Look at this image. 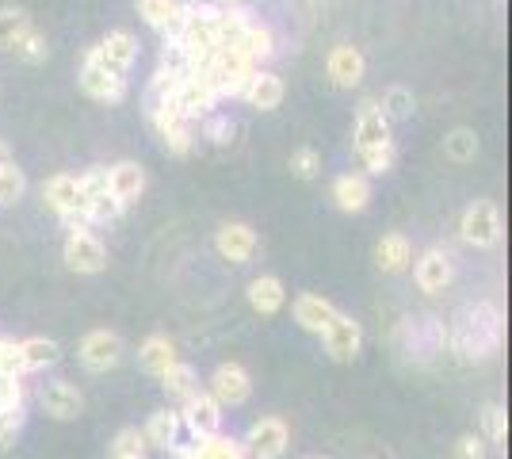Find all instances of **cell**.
Instances as JSON below:
<instances>
[{
    "instance_id": "ba28073f",
    "label": "cell",
    "mask_w": 512,
    "mask_h": 459,
    "mask_svg": "<svg viewBox=\"0 0 512 459\" xmlns=\"http://www.w3.org/2000/svg\"><path fill=\"white\" fill-rule=\"evenodd\" d=\"M123 352H127V345H123V337H119L115 329H92V333L81 337L77 356H81V364H85L92 375H104V372H111V368H119Z\"/></svg>"
},
{
    "instance_id": "2e32d148",
    "label": "cell",
    "mask_w": 512,
    "mask_h": 459,
    "mask_svg": "<svg viewBox=\"0 0 512 459\" xmlns=\"http://www.w3.org/2000/svg\"><path fill=\"white\" fill-rule=\"evenodd\" d=\"M386 146H394V138H390V123H386L383 108L375 100H363L360 115H356V153L363 157V153L386 150Z\"/></svg>"
},
{
    "instance_id": "bcb514c9",
    "label": "cell",
    "mask_w": 512,
    "mask_h": 459,
    "mask_svg": "<svg viewBox=\"0 0 512 459\" xmlns=\"http://www.w3.org/2000/svg\"><path fill=\"white\" fill-rule=\"evenodd\" d=\"M23 406V379H0V410Z\"/></svg>"
},
{
    "instance_id": "9c48e42d",
    "label": "cell",
    "mask_w": 512,
    "mask_h": 459,
    "mask_svg": "<svg viewBox=\"0 0 512 459\" xmlns=\"http://www.w3.org/2000/svg\"><path fill=\"white\" fill-rule=\"evenodd\" d=\"M203 391L211 394L222 410H226V406H245V402L253 398V375L230 360V364H218V368H214V375L207 379Z\"/></svg>"
},
{
    "instance_id": "60d3db41",
    "label": "cell",
    "mask_w": 512,
    "mask_h": 459,
    "mask_svg": "<svg viewBox=\"0 0 512 459\" xmlns=\"http://www.w3.org/2000/svg\"><path fill=\"white\" fill-rule=\"evenodd\" d=\"M23 356L16 337H0V379H23Z\"/></svg>"
},
{
    "instance_id": "30bf717a",
    "label": "cell",
    "mask_w": 512,
    "mask_h": 459,
    "mask_svg": "<svg viewBox=\"0 0 512 459\" xmlns=\"http://www.w3.org/2000/svg\"><path fill=\"white\" fill-rule=\"evenodd\" d=\"M176 414H180V425H184L195 440H207L222 433V406H218L207 391H199V394H192L188 402H180Z\"/></svg>"
},
{
    "instance_id": "d6986e66",
    "label": "cell",
    "mask_w": 512,
    "mask_h": 459,
    "mask_svg": "<svg viewBox=\"0 0 512 459\" xmlns=\"http://www.w3.org/2000/svg\"><path fill=\"white\" fill-rule=\"evenodd\" d=\"M107 188H111V196L123 203V211L134 207L142 192H146V169L138 165V161H115L111 169H107Z\"/></svg>"
},
{
    "instance_id": "f6af8a7d",
    "label": "cell",
    "mask_w": 512,
    "mask_h": 459,
    "mask_svg": "<svg viewBox=\"0 0 512 459\" xmlns=\"http://www.w3.org/2000/svg\"><path fill=\"white\" fill-rule=\"evenodd\" d=\"M486 452H490V444L478 433H463L455 440V459H486Z\"/></svg>"
},
{
    "instance_id": "7a4b0ae2",
    "label": "cell",
    "mask_w": 512,
    "mask_h": 459,
    "mask_svg": "<svg viewBox=\"0 0 512 459\" xmlns=\"http://www.w3.org/2000/svg\"><path fill=\"white\" fill-rule=\"evenodd\" d=\"M253 73H256V66L237 50V46H218L214 58L207 62V69H199L195 77H203V81L214 88V96L226 100V96H241Z\"/></svg>"
},
{
    "instance_id": "603a6c76",
    "label": "cell",
    "mask_w": 512,
    "mask_h": 459,
    "mask_svg": "<svg viewBox=\"0 0 512 459\" xmlns=\"http://www.w3.org/2000/svg\"><path fill=\"white\" fill-rule=\"evenodd\" d=\"M283 96H287V88L268 69H256L253 77H249V85H245V92H241V100L256 111H276L283 104Z\"/></svg>"
},
{
    "instance_id": "f35d334b",
    "label": "cell",
    "mask_w": 512,
    "mask_h": 459,
    "mask_svg": "<svg viewBox=\"0 0 512 459\" xmlns=\"http://www.w3.org/2000/svg\"><path fill=\"white\" fill-rule=\"evenodd\" d=\"M31 27V16L23 8H0V50H12V43Z\"/></svg>"
},
{
    "instance_id": "7bdbcfd3",
    "label": "cell",
    "mask_w": 512,
    "mask_h": 459,
    "mask_svg": "<svg viewBox=\"0 0 512 459\" xmlns=\"http://www.w3.org/2000/svg\"><path fill=\"white\" fill-rule=\"evenodd\" d=\"M321 173V153L314 146H299V150L291 153V176H299V180H314Z\"/></svg>"
},
{
    "instance_id": "7c38bea8",
    "label": "cell",
    "mask_w": 512,
    "mask_h": 459,
    "mask_svg": "<svg viewBox=\"0 0 512 459\" xmlns=\"http://www.w3.org/2000/svg\"><path fill=\"white\" fill-rule=\"evenodd\" d=\"M321 345L329 352V360H337V364H352V360H360L363 352V326L356 318H348V314H337L325 333H321Z\"/></svg>"
},
{
    "instance_id": "44dd1931",
    "label": "cell",
    "mask_w": 512,
    "mask_h": 459,
    "mask_svg": "<svg viewBox=\"0 0 512 459\" xmlns=\"http://www.w3.org/2000/svg\"><path fill=\"white\" fill-rule=\"evenodd\" d=\"M291 314H295V326L299 329H306V333H325V326L341 314L337 306L329 303L325 295H314V291H306V295H299L295 299V306H291Z\"/></svg>"
},
{
    "instance_id": "9a60e30c",
    "label": "cell",
    "mask_w": 512,
    "mask_h": 459,
    "mask_svg": "<svg viewBox=\"0 0 512 459\" xmlns=\"http://www.w3.org/2000/svg\"><path fill=\"white\" fill-rule=\"evenodd\" d=\"M81 88H85V96L100 100V104H123L127 100V77L104 69L96 58H88V54H85V66H81Z\"/></svg>"
},
{
    "instance_id": "5b68a950",
    "label": "cell",
    "mask_w": 512,
    "mask_h": 459,
    "mask_svg": "<svg viewBox=\"0 0 512 459\" xmlns=\"http://www.w3.org/2000/svg\"><path fill=\"white\" fill-rule=\"evenodd\" d=\"M241 448H245L249 459H283V452L291 448V429L276 414L256 417L253 425H249V433H245V440H241Z\"/></svg>"
},
{
    "instance_id": "8d00e7d4",
    "label": "cell",
    "mask_w": 512,
    "mask_h": 459,
    "mask_svg": "<svg viewBox=\"0 0 512 459\" xmlns=\"http://www.w3.org/2000/svg\"><path fill=\"white\" fill-rule=\"evenodd\" d=\"M482 429H486V444L493 448H505V440H509V417H505V406H497L490 402L486 410H482Z\"/></svg>"
},
{
    "instance_id": "836d02e7",
    "label": "cell",
    "mask_w": 512,
    "mask_h": 459,
    "mask_svg": "<svg viewBox=\"0 0 512 459\" xmlns=\"http://www.w3.org/2000/svg\"><path fill=\"white\" fill-rule=\"evenodd\" d=\"M23 192H27V176L16 161H8V165H0V207H12V203H20Z\"/></svg>"
},
{
    "instance_id": "4dcf8cb0",
    "label": "cell",
    "mask_w": 512,
    "mask_h": 459,
    "mask_svg": "<svg viewBox=\"0 0 512 459\" xmlns=\"http://www.w3.org/2000/svg\"><path fill=\"white\" fill-rule=\"evenodd\" d=\"M180 85H184V77L180 73H172V69H157L153 73L150 88H146V115H153L157 108H165V104H172L176 100V92H180Z\"/></svg>"
},
{
    "instance_id": "1f68e13d",
    "label": "cell",
    "mask_w": 512,
    "mask_h": 459,
    "mask_svg": "<svg viewBox=\"0 0 512 459\" xmlns=\"http://www.w3.org/2000/svg\"><path fill=\"white\" fill-rule=\"evenodd\" d=\"M444 157L455 161V165H467L478 157V134L470 131V127H455V131L444 138Z\"/></svg>"
},
{
    "instance_id": "b9f144b4",
    "label": "cell",
    "mask_w": 512,
    "mask_h": 459,
    "mask_svg": "<svg viewBox=\"0 0 512 459\" xmlns=\"http://www.w3.org/2000/svg\"><path fill=\"white\" fill-rule=\"evenodd\" d=\"M176 4L180 0H138V16L150 23L153 31H165V23L176 12Z\"/></svg>"
},
{
    "instance_id": "ffe728a7",
    "label": "cell",
    "mask_w": 512,
    "mask_h": 459,
    "mask_svg": "<svg viewBox=\"0 0 512 459\" xmlns=\"http://www.w3.org/2000/svg\"><path fill=\"white\" fill-rule=\"evenodd\" d=\"M176 104H180V111H184V119H188V123H195V119H207V115H214V108H218V96H214V88L207 85L203 77L188 73V77H184V85H180V92H176Z\"/></svg>"
},
{
    "instance_id": "681fc988",
    "label": "cell",
    "mask_w": 512,
    "mask_h": 459,
    "mask_svg": "<svg viewBox=\"0 0 512 459\" xmlns=\"http://www.w3.org/2000/svg\"><path fill=\"white\" fill-rule=\"evenodd\" d=\"M306 459H318V456H306Z\"/></svg>"
},
{
    "instance_id": "cb8c5ba5",
    "label": "cell",
    "mask_w": 512,
    "mask_h": 459,
    "mask_svg": "<svg viewBox=\"0 0 512 459\" xmlns=\"http://www.w3.org/2000/svg\"><path fill=\"white\" fill-rule=\"evenodd\" d=\"M333 203H337V211H344V215L367 211V203H371V184H367V176L363 173L337 176V180H333Z\"/></svg>"
},
{
    "instance_id": "c3c4849f",
    "label": "cell",
    "mask_w": 512,
    "mask_h": 459,
    "mask_svg": "<svg viewBox=\"0 0 512 459\" xmlns=\"http://www.w3.org/2000/svg\"><path fill=\"white\" fill-rule=\"evenodd\" d=\"M214 4H218V8H237L241 0H214Z\"/></svg>"
},
{
    "instance_id": "3957f363",
    "label": "cell",
    "mask_w": 512,
    "mask_h": 459,
    "mask_svg": "<svg viewBox=\"0 0 512 459\" xmlns=\"http://www.w3.org/2000/svg\"><path fill=\"white\" fill-rule=\"evenodd\" d=\"M43 199H46V207L62 219L65 230H92L88 211H85V188H81V176H73V173L50 176V180L43 184Z\"/></svg>"
},
{
    "instance_id": "4316f807",
    "label": "cell",
    "mask_w": 512,
    "mask_h": 459,
    "mask_svg": "<svg viewBox=\"0 0 512 459\" xmlns=\"http://www.w3.org/2000/svg\"><path fill=\"white\" fill-rule=\"evenodd\" d=\"M237 50L260 69V62H268V58L276 54V35H272V27L260 20H249L245 31H241V39H237Z\"/></svg>"
},
{
    "instance_id": "f546056e",
    "label": "cell",
    "mask_w": 512,
    "mask_h": 459,
    "mask_svg": "<svg viewBox=\"0 0 512 459\" xmlns=\"http://www.w3.org/2000/svg\"><path fill=\"white\" fill-rule=\"evenodd\" d=\"M20 356H23V372H46V368H54L58 360H62V349H58V341H50V337H27L20 341Z\"/></svg>"
},
{
    "instance_id": "ab89813d",
    "label": "cell",
    "mask_w": 512,
    "mask_h": 459,
    "mask_svg": "<svg viewBox=\"0 0 512 459\" xmlns=\"http://www.w3.org/2000/svg\"><path fill=\"white\" fill-rule=\"evenodd\" d=\"M23 421H27V410H23V406L0 410V456L16 448V440H20V433H23Z\"/></svg>"
},
{
    "instance_id": "52a82bcc",
    "label": "cell",
    "mask_w": 512,
    "mask_h": 459,
    "mask_svg": "<svg viewBox=\"0 0 512 459\" xmlns=\"http://www.w3.org/2000/svg\"><path fill=\"white\" fill-rule=\"evenodd\" d=\"M62 257L77 276H96L107 268V245L100 241L96 230H69Z\"/></svg>"
},
{
    "instance_id": "83f0119b",
    "label": "cell",
    "mask_w": 512,
    "mask_h": 459,
    "mask_svg": "<svg viewBox=\"0 0 512 459\" xmlns=\"http://www.w3.org/2000/svg\"><path fill=\"white\" fill-rule=\"evenodd\" d=\"M176 360H180V356H176V345H172L165 333L146 337V341H142V349H138V364H142L146 375H153V379H161Z\"/></svg>"
},
{
    "instance_id": "8fae6325",
    "label": "cell",
    "mask_w": 512,
    "mask_h": 459,
    "mask_svg": "<svg viewBox=\"0 0 512 459\" xmlns=\"http://www.w3.org/2000/svg\"><path fill=\"white\" fill-rule=\"evenodd\" d=\"M413 276H417V287L425 295H444L451 287V280H455V257H451L444 245H432V249H425L417 257Z\"/></svg>"
},
{
    "instance_id": "7402d4cb",
    "label": "cell",
    "mask_w": 512,
    "mask_h": 459,
    "mask_svg": "<svg viewBox=\"0 0 512 459\" xmlns=\"http://www.w3.org/2000/svg\"><path fill=\"white\" fill-rule=\"evenodd\" d=\"M180 414H176V406H161V410H153L150 421H146V429H142V440H146V448L153 452H172L176 448V440H180Z\"/></svg>"
},
{
    "instance_id": "484cf974",
    "label": "cell",
    "mask_w": 512,
    "mask_h": 459,
    "mask_svg": "<svg viewBox=\"0 0 512 459\" xmlns=\"http://www.w3.org/2000/svg\"><path fill=\"white\" fill-rule=\"evenodd\" d=\"M375 264L383 268L386 276H398V272H406L413 268V245H409L406 234H383L379 245H375Z\"/></svg>"
},
{
    "instance_id": "f1b7e54d",
    "label": "cell",
    "mask_w": 512,
    "mask_h": 459,
    "mask_svg": "<svg viewBox=\"0 0 512 459\" xmlns=\"http://www.w3.org/2000/svg\"><path fill=\"white\" fill-rule=\"evenodd\" d=\"M161 387H165V394H169V402H188L192 394L203 391V383H199V372H195L188 360H176L169 372L161 375Z\"/></svg>"
},
{
    "instance_id": "d6a6232c",
    "label": "cell",
    "mask_w": 512,
    "mask_h": 459,
    "mask_svg": "<svg viewBox=\"0 0 512 459\" xmlns=\"http://www.w3.org/2000/svg\"><path fill=\"white\" fill-rule=\"evenodd\" d=\"M12 50H16V58L20 62H31V66H39V62H46V54H50V46H46V35L31 23L27 31H23L20 39L12 43Z\"/></svg>"
},
{
    "instance_id": "ee69618b",
    "label": "cell",
    "mask_w": 512,
    "mask_h": 459,
    "mask_svg": "<svg viewBox=\"0 0 512 459\" xmlns=\"http://www.w3.org/2000/svg\"><path fill=\"white\" fill-rule=\"evenodd\" d=\"M203 134L211 138L214 146H230L237 134V123H230V119H222V115H207L203 119Z\"/></svg>"
},
{
    "instance_id": "d590c367",
    "label": "cell",
    "mask_w": 512,
    "mask_h": 459,
    "mask_svg": "<svg viewBox=\"0 0 512 459\" xmlns=\"http://www.w3.org/2000/svg\"><path fill=\"white\" fill-rule=\"evenodd\" d=\"M195 448H199V456L203 459H249L245 456V448H241V440L226 437V433L207 437V440H195Z\"/></svg>"
},
{
    "instance_id": "d4e9b609",
    "label": "cell",
    "mask_w": 512,
    "mask_h": 459,
    "mask_svg": "<svg viewBox=\"0 0 512 459\" xmlns=\"http://www.w3.org/2000/svg\"><path fill=\"white\" fill-rule=\"evenodd\" d=\"M245 299H249V306H253L260 318H272L287 303V287H283L279 276H256L245 287Z\"/></svg>"
},
{
    "instance_id": "5bb4252c",
    "label": "cell",
    "mask_w": 512,
    "mask_h": 459,
    "mask_svg": "<svg viewBox=\"0 0 512 459\" xmlns=\"http://www.w3.org/2000/svg\"><path fill=\"white\" fill-rule=\"evenodd\" d=\"M39 406L54 421H77V417L85 414V394H81V387H73L69 379H50L39 391Z\"/></svg>"
},
{
    "instance_id": "ac0fdd59",
    "label": "cell",
    "mask_w": 512,
    "mask_h": 459,
    "mask_svg": "<svg viewBox=\"0 0 512 459\" xmlns=\"http://www.w3.org/2000/svg\"><path fill=\"white\" fill-rule=\"evenodd\" d=\"M325 69H329V81H333L337 88H356L363 81V73H367V58H363L360 46L341 43L329 50Z\"/></svg>"
},
{
    "instance_id": "8992f818",
    "label": "cell",
    "mask_w": 512,
    "mask_h": 459,
    "mask_svg": "<svg viewBox=\"0 0 512 459\" xmlns=\"http://www.w3.org/2000/svg\"><path fill=\"white\" fill-rule=\"evenodd\" d=\"M150 119V127L157 131V138H161V146L172 153V157H188L195 146V123H188L184 119V111H180V104L172 100V104H165V108H157L153 115H146Z\"/></svg>"
},
{
    "instance_id": "74e56055",
    "label": "cell",
    "mask_w": 512,
    "mask_h": 459,
    "mask_svg": "<svg viewBox=\"0 0 512 459\" xmlns=\"http://www.w3.org/2000/svg\"><path fill=\"white\" fill-rule=\"evenodd\" d=\"M383 115H386V123H394V119H409L413 115V92H409L406 85H390L383 92Z\"/></svg>"
},
{
    "instance_id": "277c9868",
    "label": "cell",
    "mask_w": 512,
    "mask_h": 459,
    "mask_svg": "<svg viewBox=\"0 0 512 459\" xmlns=\"http://www.w3.org/2000/svg\"><path fill=\"white\" fill-rule=\"evenodd\" d=\"M501 234H505V222H501V211L493 199H474L459 219V238L474 249H497Z\"/></svg>"
},
{
    "instance_id": "e575fe53",
    "label": "cell",
    "mask_w": 512,
    "mask_h": 459,
    "mask_svg": "<svg viewBox=\"0 0 512 459\" xmlns=\"http://www.w3.org/2000/svg\"><path fill=\"white\" fill-rule=\"evenodd\" d=\"M146 440H142V429H134V425H127V429H119L115 433V440H111V459H146Z\"/></svg>"
},
{
    "instance_id": "e0dca14e",
    "label": "cell",
    "mask_w": 512,
    "mask_h": 459,
    "mask_svg": "<svg viewBox=\"0 0 512 459\" xmlns=\"http://www.w3.org/2000/svg\"><path fill=\"white\" fill-rule=\"evenodd\" d=\"M256 230L249 222H222L218 234H214V249L226 257L230 264H249L256 253Z\"/></svg>"
},
{
    "instance_id": "4fadbf2b",
    "label": "cell",
    "mask_w": 512,
    "mask_h": 459,
    "mask_svg": "<svg viewBox=\"0 0 512 459\" xmlns=\"http://www.w3.org/2000/svg\"><path fill=\"white\" fill-rule=\"evenodd\" d=\"M88 58H96L104 69L111 73H119V77H127L130 66H134V58H138V39L130 35V31H107L100 43L88 50Z\"/></svg>"
},
{
    "instance_id": "7dc6e473",
    "label": "cell",
    "mask_w": 512,
    "mask_h": 459,
    "mask_svg": "<svg viewBox=\"0 0 512 459\" xmlns=\"http://www.w3.org/2000/svg\"><path fill=\"white\" fill-rule=\"evenodd\" d=\"M172 452H176V459H203V456H199V448H195V444H176Z\"/></svg>"
},
{
    "instance_id": "6da1fadb",
    "label": "cell",
    "mask_w": 512,
    "mask_h": 459,
    "mask_svg": "<svg viewBox=\"0 0 512 459\" xmlns=\"http://www.w3.org/2000/svg\"><path fill=\"white\" fill-rule=\"evenodd\" d=\"M501 314L490 303H474L459 314V322L451 329V349L463 360H486L501 349Z\"/></svg>"
}]
</instances>
